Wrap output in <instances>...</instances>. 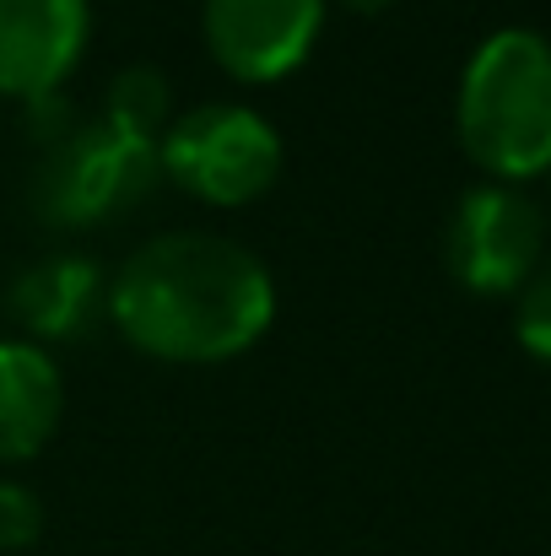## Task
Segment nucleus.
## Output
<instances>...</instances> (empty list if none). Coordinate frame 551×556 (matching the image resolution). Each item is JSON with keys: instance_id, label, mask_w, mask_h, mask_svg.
<instances>
[{"instance_id": "f257e3e1", "label": "nucleus", "mask_w": 551, "mask_h": 556, "mask_svg": "<svg viewBox=\"0 0 551 556\" xmlns=\"http://www.w3.org/2000/svg\"><path fill=\"white\" fill-rule=\"evenodd\" d=\"M103 314L152 363H233L271 330L276 281L222 232H158L109 276Z\"/></svg>"}, {"instance_id": "f03ea898", "label": "nucleus", "mask_w": 551, "mask_h": 556, "mask_svg": "<svg viewBox=\"0 0 551 556\" xmlns=\"http://www.w3.org/2000/svg\"><path fill=\"white\" fill-rule=\"evenodd\" d=\"M454 136L492 185L551 174V38L498 27L476 43L454 92Z\"/></svg>"}, {"instance_id": "7ed1b4c3", "label": "nucleus", "mask_w": 551, "mask_h": 556, "mask_svg": "<svg viewBox=\"0 0 551 556\" xmlns=\"http://www.w3.org/2000/svg\"><path fill=\"white\" fill-rule=\"evenodd\" d=\"M281 136L249 103H195L158 136V168L174 185L216 211L249 205L281 179Z\"/></svg>"}, {"instance_id": "20e7f679", "label": "nucleus", "mask_w": 551, "mask_h": 556, "mask_svg": "<svg viewBox=\"0 0 551 556\" xmlns=\"http://www.w3.org/2000/svg\"><path fill=\"white\" fill-rule=\"evenodd\" d=\"M158 141L136 136L114 119H92L71 130L38 168V211L60 227H87L130 211L158 179Z\"/></svg>"}, {"instance_id": "39448f33", "label": "nucleus", "mask_w": 551, "mask_h": 556, "mask_svg": "<svg viewBox=\"0 0 551 556\" xmlns=\"http://www.w3.org/2000/svg\"><path fill=\"white\" fill-rule=\"evenodd\" d=\"M449 276L476 298H514L547 254V216L519 185H476L449 216Z\"/></svg>"}, {"instance_id": "423d86ee", "label": "nucleus", "mask_w": 551, "mask_h": 556, "mask_svg": "<svg viewBox=\"0 0 551 556\" xmlns=\"http://www.w3.org/2000/svg\"><path fill=\"white\" fill-rule=\"evenodd\" d=\"M325 5L330 0H205L200 33L211 60L233 81L271 87L314 54L325 33Z\"/></svg>"}, {"instance_id": "0eeeda50", "label": "nucleus", "mask_w": 551, "mask_h": 556, "mask_svg": "<svg viewBox=\"0 0 551 556\" xmlns=\"http://www.w3.org/2000/svg\"><path fill=\"white\" fill-rule=\"evenodd\" d=\"M92 0H0V98L43 103L82 65Z\"/></svg>"}, {"instance_id": "6e6552de", "label": "nucleus", "mask_w": 551, "mask_h": 556, "mask_svg": "<svg viewBox=\"0 0 551 556\" xmlns=\"http://www.w3.org/2000/svg\"><path fill=\"white\" fill-rule=\"evenodd\" d=\"M65 378L38 341H0V465L38 459L60 427Z\"/></svg>"}, {"instance_id": "1a4fd4ad", "label": "nucleus", "mask_w": 551, "mask_h": 556, "mask_svg": "<svg viewBox=\"0 0 551 556\" xmlns=\"http://www.w3.org/2000/svg\"><path fill=\"white\" fill-rule=\"evenodd\" d=\"M11 308H16L22 330H33L38 341H71L98 319V308H109V281L92 260L54 254L16 276Z\"/></svg>"}, {"instance_id": "9d476101", "label": "nucleus", "mask_w": 551, "mask_h": 556, "mask_svg": "<svg viewBox=\"0 0 551 556\" xmlns=\"http://www.w3.org/2000/svg\"><path fill=\"white\" fill-rule=\"evenodd\" d=\"M168 109H174V92L168 81L152 71V65H130L125 76H114L109 87V103H103V119L136 130V136H163L168 130Z\"/></svg>"}, {"instance_id": "9b49d317", "label": "nucleus", "mask_w": 551, "mask_h": 556, "mask_svg": "<svg viewBox=\"0 0 551 556\" xmlns=\"http://www.w3.org/2000/svg\"><path fill=\"white\" fill-rule=\"evenodd\" d=\"M514 336L519 346L551 368V265H541L525 287H519V303H514Z\"/></svg>"}, {"instance_id": "f8f14e48", "label": "nucleus", "mask_w": 551, "mask_h": 556, "mask_svg": "<svg viewBox=\"0 0 551 556\" xmlns=\"http://www.w3.org/2000/svg\"><path fill=\"white\" fill-rule=\"evenodd\" d=\"M43 535V503L22 481H0V552H27Z\"/></svg>"}, {"instance_id": "ddd939ff", "label": "nucleus", "mask_w": 551, "mask_h": 556, "mask_svg": "<svg viewBox=\"0 0 551 556\" xmlns=\"http://www.w3.org/2000/svg\"><path fill=\"white\" fill-rule=\"evenodd\" d=\"M347 11H384V5H395V0H341Z\"/></svg>"}]
</instances>
